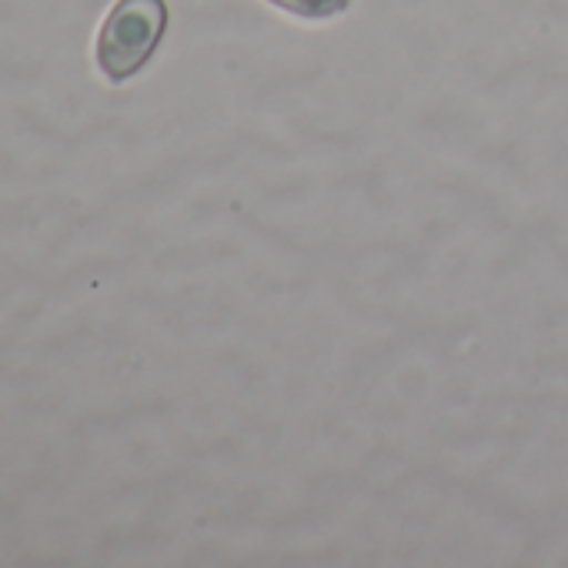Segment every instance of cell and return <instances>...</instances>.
<instances>
[{"mask_svg":"<svg viewBox=\"0 0 568 568\" xmlns=\"http://www.w3.org/2000/svg\"><path fill=\"white\" fill-rule=\"evenodd\" d=\"M168 31L164 0H118L98 34V68L108 81H131L154 58Z\"/></svg>","mask_w":568,"mask_h":568,"instance_id":"1","label":"cell"},{"mask_svg":"<svg viewBox=\"0 0 568 568\" xmlns=\"http://www.w3.org/2000/svg\"><path fill=\"white\" fill-rule=\"evenodd\" d=\"M267 4L302 21H335L352 11L355 0H267Z\"/></svg>","mask_w":568,"mask_h":568,"instance_id":"2","label":"cell"}]
</instances>
